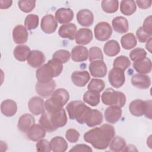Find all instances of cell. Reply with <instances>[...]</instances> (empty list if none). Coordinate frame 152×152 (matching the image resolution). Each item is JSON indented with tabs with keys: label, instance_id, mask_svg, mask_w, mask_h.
Wrapping results in <instances>:
<instances>
[{
	"label": "cell",
	"instance_id": "obj_1",
	"mask_svg": "<svg viewBox=\"0 0 152 152\" xmlns=\"http://www.w3.org/2000/svg\"><path fill=\"white\" fill-rule=\"evenodd\" d=\"M115 129L109 124H103L100 127L93 128L86 132L83 136L86 142L98 150H105L115 137Z\"/></svg>",
	"mask_w": 152,
	"mask_h": 152
},
{
	"label": "cell",
	"instance_id": "obj_2",
	"mask_svg": "<svg viewBox=\"0 0 152 152\" xmlns=\"http://www.w3.org/2000/svg\"><path fill=\"white\" fill-rule=\"evenodd\" d=\"M63 70V64L53 59L38 68L36 71V77L38 82L46 83L53 78L58 77Z\"/></svg>",
	"mask_w": 152,
	"mask_h": 152
},
{
	"label": "cell",
	"instance_id": "obj_3",
	"mask_svg": "<svg viewBox=\"0 0 152 152\" xmlns=\"http://www.w3.org/2000/svg\"><path fill=\"white\" fill-rule=\"evenodd\" d=\"M69 99V94L66 89L58 88L54 90L50 97L45 102V110L48 112H51L61 109L66 104Z\"/></svg>",
	"mask_w": 152,
	"mask_h": 152
},
{
	"label": "cell",
	"instance_id": "obj_4",
	"mask_svg": "<svg viewBox=\"0 0 152 152\" xmlns=\"http://www.w3.org/2000/svg\"><path fill=\"white\" fill-rule=\"evenodd\" d=\"M69 119L76 120L80 124H84L91 108L81 100L70 102L66 106Z\"/></svg>",
	"mask_w": 152,
	"mask_h": 152
},
{
	"label": "cell",
	"instance_id": "obj_5",
	"mask_svg": "<svg viewBox=\"0 0 152 152\" xmlns=\"http://www.w3.org/2000/svg\"><path fill=\"white\" fill-rule=\"evenodd\" d=\"M103 104L107 106H116L122 107L126 103V98L124 93L115 91L112 88H107L103 92L101 96Z\"/></svg>",
	"mask_w": 152,
	"mask_h": 152
},
{
	"label": "cell",
	"instance_id": "obj_6",
	"mask_svg": "<svg viewBox=\"0 0 152 152\" xmlns=\"http://www.w3.org/2000/svg\"><path fill=\"white\" fill-rule=\"evenodd\" d=\"M151 100H142L141 99H136L132 101L129 105V110L130 113L135 116H145L151 119Z\"/></svg>",
	"mask_w": 152,
	"mask_h": 152
},
{
	"label": "cell",
	"instance_id": "obj_7",
	"mask_svg": "<svg viewBox=\"0 0 152 152\" xmlns=\"http://www.w3.org/2000/svg\"><path fill=\"white\" fill-rule=\"evenodd\" d=\"M95 38L101 42L107 40L112 36V28L107 22L101 21L96 24L94 28Z\"/></svg>",
	"mask_w": 152,
	"mask_h": 152
},
{
	"label": "cell",
	"instance_id": "obj_8",
	"mask_svg": "<svg viewBox=\"0 0 152 152\" xmlns=\"http://www.w3.org/2000/svg\"><path fill=\"white\" fill-rule=\"evenodd\" d=\"M48 113L50 121L56 130L66 124L68 121L67 116L65 110L63 107L51 112H48Z\"/></svg>",
	"mask_w": 152,
	"mask_h": 152
},
{
	"label": "cell",
	"instance_id": "obj_9",
	"mask_svg": "<svg viewBox=\"0 0 152 152\" xmlns=\"http://www.w3.org/2000/svg\"><path fill=\"white\" fill-rule=\"evenodd\" d=\"M108 80L110 85L114 88H120L124 84L125 81L124 71L119 68H113L109 72Z\"/></svg>",
	"mask_w": 152,
	"mask_h": 152
},
{
	"label": "cell",
	"instance_id": "obj_10",
	"mask_svg": "<svg viewBox=\"0 0 152 152\" xmlns=\"http://www.w3.org/2000/svg\"><path fill=\"white\" fill-rule=\"evenodd\" d=\"M91 76L94 77L103 78L106 76L107 68L103 60H95L91 61L88 66Z\"/></svg>",
	"mask_w": 152,
	"mask_h": 152
},
{
	"label": "cell",
	"instance_id": "obj_11",
	"mask_svg": "<svg viewBox=\"0 0 152 152\" xmlns=\"http://www.w3.org/2000/svg\"><path fill=\"white\" fill-rule=\"evenodd\" d=\"M56 87L55 80H52L46 83L37 82L35 86L36 93L43 98H47L52 94Z\"/></svg>",
	"mask_w": 152,
	"mask_h": 152
},
{
	"label": "cell",
	"instance_id": "obj_12",
	"mask_svg": "<svg viewBox=\"0 0 152 152\" xmlns=\"http://www.w3.org/2000/svg\"><path fill=\"white\" fill-rule=\"evenodd\" d=\"M40 27L45 33L50 34L56 31L58 27V21L52 15L48 14L42 17Z\"/></svg>",
	"mask_w": 152,
	"mask_h": 152
},
{
	"label": "cell",
	"instance_id": "obj_13",
	"mask_svg": "<svg viewBox=\"0 0 152 152\" xmlns=\"http://www.w3.org/2000/svg\"><path fill=\"white\" fill-rule=\"evenodd\" d=\"M28 108L34 115H39L45 112V102L42 98L38 96L31 97L28 102Z\"/></svg>",
	"mask_w": 152,
	"mask_h": 152
},
{
	"label": "cell",
	"instance_id": "obj_14",
	"mask_svg": "<svg viewBox=\"0 0 152 152\" xmlns=\"http://www.w3.org/2000/svg\"><path fill=\"white\" fill-rule=\"evenodd\" d=\"M46 60L44 53L38 50H33L30 52L27 62L32 68H39L43 65Z\"/></svg>",
	"mask_w": 152,
	"mask_h": 152
},
{
	"label": "cell",
	"instance_id": "obj_15",
	"mask_svg": "<svg viewBox=\"0 0 152 152\" xmlns=\"http://www.w3.org/2000/svg\"><path fill=\"white\" fill-rule=\"evenodd\" d=\"M131 83L136 88L147 89L151 86V78L147 75L137 73L132 76Z\"/></svg>",
	"mask_w": 152,
	"mask_h": 152
},
{
	"label": "cell",
	"instance_id": "obj_16",
	"mask_svg": "<svg viewBox=\"0 0 152 152\" xmlns=\"http://www.w3.org/2000/svg\"><path fill=\"white\" fill-rule=\"evenodd\" d=\"M122 111L121 107L109 106L104 110V119L109 124H115L121 119Z\"/></svg>",
	"mask_w": 152,
	"mask_h": 152
},
{
	"label": "cell",
	"instance_id": "obj_17",
	"mask_svg": "<svg viewBox=\"0 0 152 152\" xmlns=\"http://www.w3.org/2000/svg\"><path fill=\"white\" fill-rule=\"evenodd\" d=\"M71 81L77 87H84L90 79V75L87 71H76L71 74Z\"/></svg>",
	"mask_w": 152,
	"mask_h": 152
},
{
	"label": "cell",
	"instance_id": "obj_18",
	"mask_svg": "<svg viewBox=\"0 0 152 152\" xmlns=\"http://www.w3.org/2000/svg\"><path fill=\"white\" fill-rule=\"evenodd\" d=\"M78 23L83 27H90L94 22L93 13L88 9L80 10L77 14Z\"/></svg>",
	"mask_w": 152,
	"mask_h": 152
},
{
	"label": "cell",
	"instance_id": "obj_19",
	"mask_svg": "<svg viewBox=\"0 0 152 152\" xmlns=\"http://www.w3.org/2000/svg\"><path fill=\"white\" fill-rule=\"evenodd\" d=\"M12 39L17 44H23L27 42L28 34L27 28L23 25L16 26L12 30Z\"/></svg>",
	"mask_w": 152,
	"mask_h": 152
},
{
	"label": "cell",
	"instance_id": "obj_20",
	"mask_svg": "<svg viewBox=\"0 0 152 152\" xmlns=\"http://www.w3.org/2000/svg\"><path fill=\"white\" fill-rule=\"evenodd\" d=\"M93 37V33L90 29L81 28L77 31L74 39L76 43L82 46L88 45L90 43Z\"/></svg>",
	"mask_w": 152,
	"mask_h": 152
},
{
	"label": "cell",
	"instance_id": "obj_21",
	"mask_svg": "<svg viewBox=\"0 0 152 152\" xmlns=\"http://www.w3.org/2000/svg\"><path fill=\"white\" fill-rule=\"evenodd\" d=\"M55 16L56 20L59 23L68 24L73 20L74 12L68 8H60L56 11Z\"/></svg>",
	"mask_w": 152,
	"mask_h": 152
},
{
	"label": "cell",
	"instance_id": "obj_22",
	"mask_svg": "<svg viewBox=\"0 0 152 152\" xmlns=\"http://www.w3.org/2000/svg\"><path fill=\"white\" fill-rule=\"evenodd\" d=\"M26 132L27 137L33 141H37L46 135V130L40 125L35 124Z\"/></svg>",
	"mask_w": 152,
	"mask_h": 152
},
{
	"label": "cell",
	"instance_id": "obj_23",
	"mask_svg": "<svg viewBox=\"0 0 152 152\" xmlns=\"http://www.w3.org/2000/svg\"><path fill=\"white\" fill-rule=\"evenodd\" d=\"M77 33V26L74 23H68L62 25L58 30L59 36L64 39L73 40Z\"/></svg>",
	"mask_w": 152,
	"mask_h": 152
},
{
	"label": "cell",
	"instance_id": "obj_24",
	"mask_svg": "<svg viewBox=\"0 0 152 152\" xmlns=\"http://www.w3.org/2000/svg\"><path fill=\"white\" fill-rule=\"evenodd\" d=\"M132 66L135 70L140 74H146L151 71V61L150 58L147 57L134 61Z\"/></svg>",
	"mask_w": 152,
	"mask_h": 152
},
{
	"label": "cell",
	"instance_id": "obj_25",
	"mask_svg": "<svg viewBox=\"0 0 152 152\" xmlns=\"http://www.w3.org/2000/svg\"><path fill=\"white\" fill-rule=\"evenodd\" d=\"M71 56L72 60L74 62H83L87 59L88 57V51L87 48L83 46H75L71 50Z\"/></svg>",
	"mask_w": 152,
	"mask_h": 152
},
{
	"label": "cell",
	"instance_id": "obj_26",
	"mask_svg": "<svg viewBox=\"0 0 152 152\" xmlns=\"http://www.w3.org/2000/svg\"><path fill=\"white\" fill-rule=\"evenodd\" d=\"M1 113L7 117H11L15 115L17 111L16 102L11 99H6L1 104Z\"/></svg>",
	"mask_w": 152,
	"mask_h": 152
},
{
	"label": "cell",
	"instance_id": "obj_27",
	"mask_svg": "<svg viewBox=\"0 0 152 152\" xmlns=\"http://www.w3.org/2000/svg\"><path fill=\"white\" fill-rule=\"evenodd\" d=\"M112 25L113 30L119 33H126L129 30V23L127 19L122 16L115 17L112 21Z\"/></svg>",
	"mask_w": 152,
	"mask_h": 152
},
{
	"label": "cell",
	"instance_id": "obj_28",
	"mask_svg": "<svg viewBox=\"0 0 152 152\" xmlns=\"http://www.w3.org/2000/svg\"><path fill=\"white\" fill-rule=\"evenodd\" d=\"M103 114L97 109H92L90 110L85 124L89 127H94L100 125L103 122Z\"/></svg>",
	"mask_w": 152,
	"mask_h": 152
},
{
	"label": "cell",
	"instance_id": "obj_29",
	"mask_svg": "<svg viewBox=\"0 0 152 152\" xmlns=\"http://www.w3.org/2000/svg\"><path fill=\"white\" fill-rule=\"evenodd\" d=\"M34 124L35 119L33 116L29 113H25L20 117L18 121L17 127L21 132H26Z\"/></svg>",
	"mask_w": 152,
	"mask_h": 152
},
{
	"label": "cell",
	"instance_id": "obj_30",
	"mask_svg": "<svg viewBox=\"0 0 152 152\" xmlns=\"http://www.w3.org/2000/svg\"><path fill=\"white\" fill-rule=\"evenodd\" d=\"M51 151L53 152H64L68 148V143L66 140L62 137L56 136L50 141Z\"/></svg>",
	"mask_w": 152,
	"mask_h": 152
},
{
	"label": "cell",
	"instance_id": "obj_31",
	"mask_svg": "<svg viewBox=\"0 0 152 152\" xmlns=\"http://www.w3.org/2000/svg\"><path fill=\"white\" fill-rule=\"evenodd\" d=\"M30 52V48L28 46L26 45H19L14 49L13 55L17 61L24 62L27 61Z\"/></svg>",
	"mask_w": 152,
	"mask_h": 152
},
{
	"label": "cell",
	"instance_id": "obj_32",
	"mask_svg": "<svg viewBox=\"0 0 152 152\" xmlns=\"http://www.w3.org/2000/svg\"><path fill=\"white\" fill-rule=\"evenodd\" d=\"M121 50L119 43L115 40H110L104 45L103 51L104 54L109 56H114L117 55Z\"/></svg>",
	"mask_w": 152,
	"mask_h": 152
},
{
	"label": "cell",
	"instance_id": "obj_33",
	"mask_svg": "<svg viewBox=\"0 0 152 152\" xmlns=\"http://www.w3.org/2000/svg\"><path fill=\"white\" fill-rule=\"evenodd\" d=\"M122 47L126 50H130L136 46L137 40L132 33H128L122 36L121 39Z\"/></svg>",
	"mask_w": 152,
	"mask_h": 152
},
{
	"label": "cell",
	"instance_id": "obj_34",
	"mask_svg": "<svg viewBox=\"0 0 152 152\" xmlns=\"http://www.w3.org/2000/svg\"><path fill=\"white\" fill-rule=\"evenodd\" d=\"M137 10L135 2L132 0H124L120 4V11L125 15H131Z\"/></svg>",
	"mask_w": 152,
	"mask_h": 152
},
{
	"label": "cell",
	"instance_id": "obj_35",
	"mask_svg": "<svg viewBox=\"0 0 152 152\" xmlns=\"http://www.w3.org/2000/svg\"><path fill=\"white\" fill-rule=\"evenodd\" d=\"M83 100L84 102L91 106H96L100 103V94L93 91L88 90L84 93L83 95Z\"/></svg>",
	"mask_w": 152,
	"mask_h": 152
},
{
	"label": "cell",
	"instance_id": "obj_36",
	"mask_svg": "<svg viewBox=\"0 0 152 152\" xmlns=\"http://www.w3.org/2000/svg\"><path fill=\"white\" fill-rule=\"evenodd\" d=\"M126 146L125 140L119 136L114 137L111 140L109 148L110 150L115 152H119L123 151L124 148Z\"/></svg>",
	"mask_w": 152,
	"mask_h": 152
},
{
	"label": "cell",
	"instance_id": "obj_37",
	"mask_svg": "<svg viewBox=\"0 0 152 152\" xmlns=\"http://www.w3.org/2000/svg\"><path fill=\"white\" fill-rule=\"evenodd\" d=\"M103 11L106 13L116 12L119 7V1L117 0H103L101 3Z\"/></svg>",
	"mask_w": 152,
	"mask_h": 152
},
{
	"label": "cell",
	"instance_id": "obj_38",
	"mask_svg": "<svg viewBox=\"0 0 152 152\" xmlns=\"http://www.w3.org/2000/svg\"><path fill=\"white\" fill-rule=\"evenodd\" d=\"M131 65V61L125 55H121L116 57L113 62V68H119L125 71Z\"/></svg>",
	"mask_w": 152,
	"mask_h": 152
},
{
	"label": "cell",
	"instance_id": "obj_39",
	"mask_svg": "<svg viewBox=\"0 0 152 152\" xmlns=\"http://www.w3.org/2000/svg\"><path fill=\"white\" fill-rule=\"evenodd\" d=\"M39 22V18L38 15L33 14H28L24 20L25 27L28 30H34L38 27Z\"/></svg>",
	"mask_w": 152,
	"mask_h": 152
},
{
	"label": "cell",
	"instance_id": "obj_40",
	"mask_svg": "<svg viewBox=\"0 0 152 152\" xmlns=\"http://www.w3.org/2000/svg\"><path fill=\"white\" fill-rule=\"evenodd\" d=\"M105 87V83L103 80L98 78H92L89 83L87 89L98 93L102 92Z\"/></svg>",
	"mask_w": 152,
	"mask_h": 152
},
{
	"label": "cell",
	"instance_id": "obj_41",
	"mask_svg": "<svg viewBox=\"0 0 152 152\" xmlns=\"http://www.w3.org/2000/svg\"><path fill=\"white\" fill-rule=\"evenodd\" d=\"M71 58L70 52L65 49H59L56 50L52 56V59H55L62 64L69 61Z\"/></svg>",
	"mask_w": 152,
	"mask_h": 152
},
{
	"label": "cell",
	"instance_id": "obj_42",
	"mask_svg": "<svg viewBox=\"0 0 152 152\" xmlns=\"http://www.w3.org/2000/svg\"><path fill=\"white\" fill-rule=\"evenodd\" d=\"M39 124L40 125L46 130V131L48 132H52L55 131L56 129L54 128V127L52 126L48 112H44L43 114H42L40 119H39Z\"/></svg>",
	"mask_w": 152,
	"mask_h": 152
},
{
	"label": "cell",
	"instance_id": "obj_43",
	"mask_svg": "<svg viewBox=\"0 0 152 152\" xmlns=\"http://www.w3.org/2000/svg\"><path fill=\"white\" fill-rule=\"evenodd\" d=\"M18 6L21 11L26 13H28L35 8L36 1H19L18 2Z\"/></svg>",
	"mask_w": 152,
	"mask_h": 152
},
{
	"label": "cell",
	"instance_id": "obj_44",
	"mask_svg": "<svg viewBox=\"0 0 152 152\" xmlns=\"http://www.w3.org/2000/svg\"><path fill=\"white\" fill-rule=\"evenodd\" d=\"M88 59L90 62L95 60H103V55L100 48L93 46L88 50Z\"/></svg>",
	"mask_w": 152,
	"mask_h": 152
},
{
	"label": "cell",
	"instance_id": "obj_45",
	"mask_svg": "<svg viewBox=\"0 0 152 152\" xmlns=\"http://www.w3.org/2000/svg\"><path fill=\"white\" fill-rule=\"evenodd\" d=\"M147 56L146 51L141 48H137L132 50L129 53V57L131 61H136L145 58Z\"/></svg>",
	"mask_w": 152,
	"mask_h": 152
},
{
	"label": "cell",
	"instance_id": "obj_46",
	"mask_svg": "<svg viewBox=\"0 0 152 152\" xmlns=\"http://www.w3.org/2000/svg\"><path fill=\"white\" fill-rule=\"evenodd\" d=\"M79 137L80 133L75 129H68L65 132V138L69 142L71 143H75L77 142Z\"/></svg>",
	"mask_w": 152,
	"mask_h": 152
},
{
	"label": "cell",
	"instance_id": "obj_47",
	"mask_svg": "<svg viewBox=\"0 0 152 152\" xmlns=\"http://www.w3.org/2000/svg\"><path fill=\"white\" fill-rule=\"evenodd\" d=\"M36 148L37 151L49 152L51 151L50 142L43 138L37 141V142L36 144Z\"/></svg>",
	"mask_w": 152,
	"mask_h": 152
},
{
	"label": "cell",
	"instance_id": "obj_48",
	"mask_svg": "<svg viewBox=\"0 0 152 152\" xmlns=\"http://www.w3.org/2000/svg\"><path fill=\"white\" fill-rule=\"evenodd\" d=\"M136 36L138 40L141 43L147 42L151 38V35L146 33L142 27H140L136 31Z\"/></svg>",
	"mask_w": 152,
	"mask_h": 152
},
{
	"label": "cell",
	"instance_id": "obj_49",
	"mask_svg": "<svg viewBox=\"0 0 152 152\" xmlns=\"http://www.w3.org/2000/svg\"><path fill=\"white\" fill-rule=\"evenodd\" d=\"M151 15H149L145 18L143 21L142 28L148 34H152V27H151Z\"/></svg>",
	"mask_w": 152,
	"mask_h": 152
},
{
	"label": "cell",
	"instance_id": "obj_50",
	"mask_svg": "<svg viewBox=\"0 0 152 152\" xmlns=\"http://www.w3.org/2000/svg\"><path fill=\"white\" fill-rule=\"evenodd\" d=\"M69 151H79V152H92L93 150L90 147L86 144H79L74 145L70 150Z\"/></svg>",
	"mask_w": 152,
	"mask_h": 152
},
{
	"label": "cell",
	"instance_id": "obj_51",
	"mask_svg": "<svg viewBox=\"0 0 152 152\" xmlns=\"http://www.w3.org/2000/svg\"><path fill=\"white\" fill-rule=\"evenodd\" d=\"M135 3L140 8L143 10L147 9L151 5V1H136Z\"/></svg>",
	"mask_w": 152,
	"mask_h": 152
},
{
	"label": "cell",
	"instance_id": "obj_52",
	"mask_svg": "<svg viewBox=\"0 0 152 152\" xmlns=\"http://www.w3.org/2000/svg\"><path fill=\"white\" fill-rule=\"evenodd\" d=\"M12 4V1L9 0H0V8L3 9H7L10 8Z\"/></svg>",
	"mask_w": 152,
	"mask_h": 152
},
{
	"label": "cell",
	"instance_id": "obj_53",
	"mask_svg": "<svg viewBox=\"0 0 152 152\" xmlns=\"http://www.w3.org/2000/svg\"><path fill=\"white\" fill-rule=\"evenodd\" d=\"M138 151V150L135 148V147L133 145L129 144L127 146H125L124 149L123 150V151Z\"/></svg>",
	"mask_w": 152,
	"mask_h": 152
},
{
	"label": "cell",
	"instance_id": "obj_54",
	"mask_svg": "<svg viewBox=\"0 0 152 152\" xmlns=\"http://www.w3.org/2000/svg\"><path fill=\"white\" fill-rule=\"evenodd\" d=\"M145 48L149 51L150 53H151V38L145 44Z\"/></svg>",
	"mask_w": 152,
	"mask_h": 152
}]
</instances>
